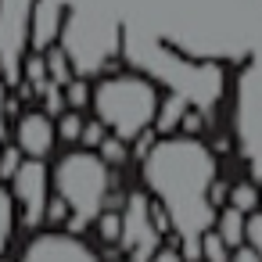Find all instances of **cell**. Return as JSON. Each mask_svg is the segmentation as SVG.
I'll return each instance as SVG.
<instances>
[{
  "label": "cell",
  "mask_w": 262,
  "mask_h": 262,
  "mask_svg": "<svg viewBox=\"0 0 262 262\" xmlns=\"http://www.w3.org/2000/svg\"><path fill=\"white\" fill-rule=\"evenodd\" d=\"M244 244H248L255 255H262V212L244 215Z\"/></svg>",
  "instance_id": "21"
},
{
  "label": "cell",
  "mask_w": 262,
  "mask_h": 262,
  "mask_svg": "<svg viewBox=\"0 0 262 262\" xmlns=\"http://www.w3.org/2000/svg\"><path fill=\"white\" fill-rule=\"evenodd\" d=\"M144 162V183L165 212L176 241H194L215 223L208 187L215 183V155L198 137H162Z\"/></svg>",
  "instance_id": "1"
},
{
  "label": "cell",
  "mask_w": 262,
  "mask_h": 262,
  "mask_svg": "<svg viewBox=\"0 0 262 262\" xmlns=\"http://www.w3.org/2000/svg\"><path fill=\"white\" fill-rule=\"evenodd\" d=\"M190 112V104L183 101V97H176V94H169L165 101H158V112H155V129L162 133V137H172L176 129H180V122H183V115Z\"/></svg>",
  "instance_id": "12"
},
{
  "label": "cell",
  "mask_w": 262,
  "mask_h": 262,
  "mask_svg": "<svg viewBox=\"0 0 262 262\" xmlns=\"http://www.w3.org/2000/svg\"><path fill=\"white\" fill-rule=\"evenodd\" d=\"M237 140L251 176L262 180V58L251 61L237 83Z\"/></svg>",
  "instance_id": "6"
},
{
  "label": "cell",
  "mask_w": 262,
  "mask_h": 262,
  "mask_svg": "<svg viewBox=\"0 0 262 262\" xmlns=\"http://www.w3.org/2000/svg\"><path fill=\"white\" fill-rule=\"evenodd\" d=\"M58 144V129H54V115L47 112H22L15 119V147L22 151V158H47Z\"/></svg>",
  "instance_id": "10"
},
{
  "label": "cell",
  "mask_w": 262,
  "mask_h": 262,
  "mask_svg": "<svg viewBox=\"0 0 262 262\" xmlns=\"http://www.w3.org/2000/svg\"><path fill=\"white\" fill-rule=\"evenodd\" d=\"M65 0H33V11H29V47L33 54H47L65 26Z\"/></svg>",
  "instance_id": "11"
},
{
  "label": "cell",
  "mask_w": 262,
  "mask_h": 262,
  "mask_svg": "<svg viewBox=\"0 0 262 262\" xmlns=\"http://www.w3.org/2000/svg\"><path fill=\"white\" fill-rule=\"evenodd\" d=\"M11 187V201L15 212L22 219V226L36 230L47 215V201H51V169L40 158H22V165L15 169V176L8 180Z\"/></svg>",
  "instance_id": "7"
},
{
  "label": "cell",
  "mask_w": 262,
  "mask_h": 262,
  "mask_svg": "<svg viewBox=\"0 0 262 262\" xmlns=\"http://www.w3.org/2000/svg\"><path fill=\"white\" fill-rule=\"evenodd\" d=\"M126 155H129L126 140H119V137H112V133L97 144V158H101L108 169H112V165H122V162H126Z\"/></svg>",
  "instance_id": "16"
},
{
  "label": "cell",
  "mask_w": 262,
  "mask_h": 262,
  "mask_svg": "<svg viewBox=\"0 0 262 262\" xmlns=\"http://www.w3.org/2000/svg\"><path fill=\"white\" fill-rule=\"evenodd\" d=\"M230 262H262V255H255L248 244H241V248L230 251Z\"/></svg>",
  "instance_id": "23"
},
{
  "label": "cell",
  "mask_w": 262,
  "mask_h": 262,
  "mask_svg": "<svg viewBox=\"0 0 262 262\" xmlns=\"http://www.w3.org/2000/svg\"><path fill=\"white\" fill-rule=\"evenodd\" d=\"M90 104L97 112V122L112 137L133 144L155 122L158 90H155V83L147 76H137V72H129V76H108V79H101L90 90Z\"/></svg>",
  "instance_id": "4"
},
{
  "label": "cell",
  "mask_w": 262,
  "mask_h": 262,
  "mask_svg": "<svg viewBox=\"0 0 262 262\" xmlns=\"http://www.w3.org/2000/svg\"><path fill=\"white\" fill-rule=\"evenodd\" d=\"M226 201H230V208H237L241 215H251V212H258V205H262V194H258V187L255 183H233L230 187V194H226Z\"/></svg>",
  "instance_id": "14"
},
{
  "label": "cell",
  "mask_w": 262,
  "mask_h": 262,
  "mask_svg": "<svg viewBox=\"0 0 262 262\" xmlns=\"http://www.w3.org/2000/svg\"><path fill=\"white\" fill-rule=\"evenodd\" d=\"M0 262H8V258H4V255H0Z\"/></svg>",
  "instance_id": "25"
},
{
  "label": "cell",
  "mask_w": 262,
  "mask_h": 262,
  "mask_svg": "<svg viewBox=\"0 0 262 262\" xmlns=\"http://www.w3.org/2000/svg\"><path fill=\"white\" fill-rule=\"evenodd\" d=\"M18 262H101V255L76 233H65V230H47V233H36L22 258Z\"/></svg>",
  "instance_id": "9"
},
{
  "label": "cell",
  "mask_w": 262,
  "mask_h": 262,
  "mask_svg": "<svg viewBox=\"0 0 262 262\" xmlns=\"http://www.w3.org/2000/svg\"><path fill=\"white\" fill-rule=\"evenodd\" d=\"M108 137V129L101 126V122H83V133H79V144H83V151H97V144Z\"/></svg>",
  "instance_id": "22"
},
{
  "label": "cell",
  "mask_w": 262,
  "mask_h": 262,
  "mask_svg": "<svg viewBox=\"0 0 262 262\" xmlns=\"http://www.w3.org/2000/svg\"><path fill=\"white\" fill-rule=\"evenodd\" d=\"M51 194L69 208V230L83 233L104 208L112 194V169L97 158V151H65L51 169Z\"/></svg>",
  "instance_id": "3"
},
{
  "label": "cell",
  "mask_w": 262,
  "mask_h": 262,
  "mask_svg": "<svg viewBox=\"0 0 262 262\" xmlns=\"http://www.w3.org/2000/svg\"><path fill=\"white\" fill-rule=\"evenodd\" d=\"M215 233H219V241H223L230 251L241 248V244H244V215L226 205V208L215 215Z\"/></svg>",
  "instance_id": "13"
},
{
  "label": "cell",
  "mask_w": 262,
  "mask_h": 262,
  "mask_svg": "<svg viewBox=\"0 0 262 262\" xmlns=\"http://www.w3.org/2000/svg\"><path fill=\"white\" fill-rule=\"evenodd\" d=\"M122 26L108 15H97L90 8H69L65 11V26L58 36V51L69 58V69L86 79L94 72H101L112 58L122 54Z\"/></svg>",
  "instance_id": "5"
},
{
  "label": "cell",
  "mask_w": 262,
  "mask_h": 262,
  "mask_svg": "<svg viewBox=\"0 0 262 262\" xmlns=\"http://www.w3.org/2000/svg\"><path fill=\"white\" fill-rule=\"evenodd\" d=\"M201 262H230V248L219 241L215 230L201 233Z\"/></svg>",
  "instance_id": "17"
},
{
  "label": "cell",
  "mask_w": 262,
  "mask_h": 262,
  "mask_svg": "<svg viewBox=\"0 0 262 262\" xmlns=\"http://www.w3.org/2000/svg\"><path fill=\"white\" fill-rule=\"evenodd\" d=\"M94 226H97V233H101L104 244H119V212L104 208V212L94 219Z\"/></svg>",
  "instance_id": "19"
},
{
  "label": "cell",
  "mask_w": 262,
  "mask_h": 262,
  "mask_svg": "<svg viewBox=\"0 0 262 262\" xmlns=\"http://www.w3.org/2000/svg\"><path fill=\"white\" fill-rule=\"evenodd\" d=\"M119 248L126 251L129 262H147L162 248V233L151 223V198L147 194H129L122 212H119Z\"/></svg>",
  "instance_id": "8"
},
{
  "label": "cell",
  "mask_w": 262,
  "mask_h": 262,
  "mask_svg": "<svg viewBox=\"0 0 262 262\" xmlns=\"http://www.w3.org/2000/svg\"><path fill=\"white\" fill-rule=\"evenodd\" d=\"M15 219H18V212H15L11 190H8V183H0V255H4V251H8V244H11Z\"/></svg>",
  "instance_id": "15"
},
{
  "label": "cell",
  "mask_w": 262,
  "mask_h": 262,
  "mask_svg": "<svg viewBox=\"0 0 262 262\" xmlns=\"http://www.w3.org/2000/svg\"><path fill=\"white\" fill-rule=\"evenodd\" d=\"M54 129H58V137L61 140H79V133H83V119H79V112H61V119L54 122Z\"/></svg>",
  "instance_id": "20"
},
{
  "label": "cell",
  "mask_w": 262,
  "mask_h": 262,
  "mask_svg": "<svg viewBox=\"0 0 262 262\" xmlns=\"http://www.w3.org/2000/svg\"><path fill=\"white\" fill-rule=\"evenodd\" d=\"M15 115V101H11V83L0 72V151L8 144V119Z\"/></svg>",
  "instance_id": "18"
},
{
  "label": "cell",
  "mask_w": 262,
  "mask_h": 262,
  "mask_svg": "<svg viewBox=\"0 0 262 262\" xmlns=\"http://www.w3.org/2000/svg\"><path fill=\"white\" fill-rule=\"evenodd\" d=\"M147 262H183V258H180V251H176V248H158Z\"/></svg>",
  "instance_id": "24"
},
{
  "label": "cell",
  "mask_w": 262,
  "mask_h": 262,
  "mask_svg": "<svg viewBox=\"0 0 262 262\" xmlns=\"http://www.w3.org/2000/svg\"><path fill=\"white\" fill-rule=\"evenodd\" d=\"M122 51L155 79L169 86V94L183 97L194 112H208L223 97V69L212 61L187 58L144 33H122Z\"/></svg>",
  "instance_id": "2"
}]
</instances>
